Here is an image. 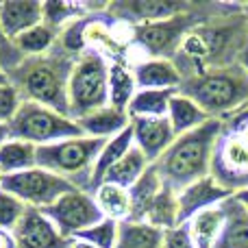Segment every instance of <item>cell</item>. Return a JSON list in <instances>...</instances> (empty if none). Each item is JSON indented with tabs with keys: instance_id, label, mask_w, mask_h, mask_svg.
I'll return each mask as SVG.
<instances>
[{
	"instance_id": "obj_37",
	"label": "cell",
	"mask_w": 248,
	"mask_h": 248,
	"mask_svg": "<svg viewBox=\"0 0 248 248\" xmlns=\"http://www.w3.org/2000/svg\"><path fill=\"white\" fill-rule=\"evenodd\" d=\"M0 248H17L16 246V240H13V233L0 231Z\"/></svg>"
},
{
	"instance_id": "obj_44",
	"label": "cell",
	"mask_w": 248,
	"mask_h": 248,
	"mask_svg": "<svg viewBox=\"0 0 248 248\" xmlns=\"http://www.w3.org/2000/svg\"><path fill=\"white\" fill-rule=\"evenodd\" d=\"M0 189H2V172H0Z\"/></svg>"
},
{
	"instance_id": "obj_38",
	"label": "cell",
	"mask_w": 248,
	"mask_h": 248,
	"mask_svg": "<svg viewBox=\"0 0 248 248\" xmlns=\"http://www.w3.org/2000/svg\"><path fill=\"white\" fill-rule=\"evenodd\" d=\"M9 140H11V128H9V124L0 122V148H2Z\"/></svg>"
},
{
	"instance_id": "obj_32",
	"label": "cell",
	"mask_w": 248,
	"mask_h": 248,
	"mask_svg": "<svg viewBox=\"0 0 248 248\" xmlns=\"http://www.w3.org/2000/svg\"><path fill=\"white\" fill-rule=\"evenodd\" d=\"M26 209H29V207H26L20 198H16L13 194L0 189V231L13 233V229L24 218Z\"/></svg>"
},
{
	"instance_id": "obj_22",
	"label": "cell",
	"mask_w": 248,
	"mask_h": 248,
	"mask_svg": "<svg viewBox=\"0 0 248 248\" xmlns=\"http://www.w3.org/2000/svg\"><path fill=\"white\" fill-rule=\"evenodd\" d=\"M135 146L133 141V128L128 126L126 131H122L120 135L111 137V140L105 141L103 150H100L98 159H96V166H94V172H92V185H90V192H94L100 183L105 181V174L116 166L118 161L128 153V150Z\"/></svg>"
},
{
	"instance_id": "obj_42",
	"label": "cell",
	"mask_w": 248,
	"mask_h": 248,
	"mask_svg": "<svg viewBox=\"0 0 248 248\" xmlns=\"http://www.w3.org/2000/svg\"><path fill=\"white\" fill-rule=\"evenodd\" d=\"M7 83H9V74L0 68V85H7Z\"/></svg>"
},
{
	"instance_id": "obj_20",
	"label": "cell",
	"mask_w": 248,
	"mask_h": 248,
	"mask_svg": "<svg viewBox=\"0 0 248 248\" xmlns=\"http://www.w3.org/2000/svg\"><path fill=\"white\" fill-rule=\"evenodd\" d=\"M92 194H94L96 205L103 211L105 218L116 220V222L131 220L133 202H131V192L126 187H120V185L113 183H100Z\"/></svg>"
},
{
	"instance_id": "obj_4",
	"label": "cell",
	"mask_w": 248,
	"mask_h": 248,
	"mask_svg": "<svg viewBox=\"0 0 248 248\" xmlns=\"http://www.w3.org/2000/svg\"><path fill=\"white\" fill-rule=\"evenodd\" d=\"M105 141L107 140H94V137L81 135L48 146H39L37 168H44V170L70 181L74 187L90 192L92 172H94L96 159H98Z\"/></svg>"
},
{
	"instance_id": "obj_43",
	"label": "cell",
	"mask_w": 248,
	"mask_h": 248,
	"mask_svg": "<svg viewBox=\"0 0 248 248\" xmlns=\"http://www.w3.org/2000/svg\"><path fill=\"white\" fill-rule=\"evenodd\" d=\"M242 11H244V17H246V24H248V4H242Z\"/></svg>"
},
{
	"instance_id": "obj_40",
	"label": "cell",
	"mask_w": 248,
	"mask_h": 248,
	"mask_svg": "<svg viewBox=\"0 0 248 248\" xmlns=\"http://www.w3.org/2000/svg\"><path fill=\"white\" fill-rule=\"evenodd\" d=\"M240 63L246 68V72H248V44L244 46V50H242V55H240Z\"/></svg>"
},
{
	"instance_id": "obj_3",
	"label": "cell",
	"mask_w": 248,
	"mask_h": 248,
	"mask_svg": "<svg viewBox=\"0 0 248 248\" xmlns=\"http://www.w3.org/2000/svg\"><path fill=\"white\" fill-rule=\"evenodd\" d=\"M179 92L189 96L211 120L222 122L248 105V72L240 61L209 68L183 78Z\"/></svg>"
},
{
	"instance_id": "obj_26",
	"label": "cell",
	"mask_w": 248,
	"mask_h": 248,
	"mask_svg": "<svg viewBox=\"0 0 248 248\" xmlns=\"http://www.w3.org/2000/svg\"><path fill=\"white\" fill-rule=\"evenodd\" d=\"M179 90H137L126 111L131 118H168L172 96Z\"/></svg>"
},
{
	"instance_id": "obj_7",
	"label": "cell",
	"mask_w": 248,
	"mask_h": 248,
	"mask_svg": "<svg viewBox=\"0 0 248 248\" xmlns=\"http://www.w3.org/2000/svg\"><path fill=\"white\" fill-rule=\"evenodd\" d=\"M9 128H11V140L29 141L37 148L83 135L77 120L37 103H22L16 118L9 122Z\"/></svg>"
},
{
	"instance_id": "obj_39",
	"label": "cell",
	"mask_w": 248,
	"mask_h": 248,
	"mask_svg": "<svg viewBox=\"0 0 248 248\" xmlns=\"http://www.w3.org/2000/svg\"><path fill=\"white\" fill-rule=\"evenodd\" d=\"M70 248H96V246L87 244V242H83V240H70Z\"/></svg>"
},
{
	"instance_id": "obj_30",
	"label": "cell",
	"mask_w": 248,
	"mask_h": 248,
	"mask_svg": "<svg viewBox=\"0 0 248 248\" xmlns=\"http://www.w3.org/2000/svg\"><path fill=\"white\" fill-rule=\"evenodd\" d=\"M59 35H61L59 31H55L52 26H48L46 22H42V24H37L35 29L20 35L13 44H16V48L20 50L22 57H37V55L50 52L52 48L57 46V42H59Z\"/></svg>"
},
{
	"instance_id": "obj_6",
	"label": "cell",
	"mask_w": 248,
	"mask_h": 248,
	"mask_svg": "<svg viewBox=\"0 0 248 248\" xmlns=\"http://www.w3.org/2000/svg\"><path fill=\"white\" fill-rule=\"evenodd\" d=\"M209 7H198L183 16H174L159 22H146V24L133 26V42L131 48L141 52L144 57H159V59H174L183 37L207 20Z\"/></svg>"
},
{
	"instance_id": "obj_18",
	"label": "cell",
	"mask_w": 248,
	"mask_h": 248,
	"mask_svg": "<svg viewBox=\"0 0 248 248\" xmlns=\"http://www.w3.org/2000/svg\"><path fill=\"white\" fill-rule=\"evenodd\" d=\"M224 220H227L224 202L218 207H211V209H207V211H201L198 216H194V218L185 224L194 246L196 248H216L220 235H222Z\"/></svg>"
},
{
	"instance_id": "obj_21",
	"label": "cell",
	"mask_w": 248,
	"mask_h": 248,
	"mask_svg": "<svg viewBox=\"0 0 248 248\" xmlns=\"http://www.w3.org/2000/svg\"><path fill=\"white\" fill-rule=\"evenodd\" d=\"M168 120L172 124L174 135H183V133H189V131H194V128L202 126V124L209 122L211 118L207 116L189 96L176 92L170 100V107H168Z\"/></svg>"
},
{
	"instance_id": "obj_25",
	"label": "cell",
	"mask_w": 248,
	"mask_h": 248,
	"mask_svg": "<svg viewBox=\"0 0 248 248\" xmlns=\"http://www.w3.org/2000/svg\"><path fill=\"white\" fill-rule=\"evenodd\" d=\"M137 92V83L126 59L109 61V105L126 109Z\"/></svg>"
},
{
	"instance_id": "obj_15",
	"label": "cell",
	"mask_w": 248,
	"mask_h": 248,
	"mask_svg": "<svg viewBox=\"0 0 248 248\" xmlns=\"http://www.w3.org/2000/svg\"><path fill=\"white\" fill-rule=\"evenodd\" d=\"M233 194H229L224 187H220L214 181V176H205V179L196 181V183L183 187L176 194L179 201V227L187 224L194 216H198L201 211H207L211 207L222 205L227 198H231Z\"/></svg>"
},
{
	"instance_id": "obj_34",
	"label": "cell",
	"mask_w": 248,
	"mask_h": 248,
	"mask_svg": "<svg viewBox=\"0 0 248 248\" xmlns=\"http://www.w3.org/2000/svg\"><path fill=\"white\" fill-rule=\"evenodd\" d=\"M22 59H24V57L20 55V50L16 48V44L9 42V39L2 35V31H0V68L9 74Z\"/></svg>"
},
{
	"instance_id": "obj_19",
	"label": "cell",
	"mask_w": 248,
	"mask_h": 248,
	"mask_svg": "<svg viewBox=\"0 0 248 248\" xmlns=\"http://www.w3.org/2000/svg\"><path fill=\"white\" fill-rule=\"evenodd\" d=\"M224 229L216 248H248V209L235 196L224 201Z\"/></svg>"
},
{
	"instance_id": "obj_10",
	"label": "cell",
	"mask_w": 248,
	"mask_h": 248,
	"mask_svg": "<svg viewBox=\"0 0 248 248\" xmlns=\"http://www.w3.org/2000/svg\"><path fill=\"white\" fill-rule=\"evenodd\" d=\"M39 211H44V216L55 224V229L65 240H74L81 231L94 227L105 218L96 205L94 194L85 189H72L63 194L57 202H52L50 207Z\"/></svg>"
},
{
	"instance_id": "obj_29",
	"label": "cell",
	"mask_w": 248,
	"mask_h": 248,
	"mask_svg": "<svg viewBox=\"0 0 248 248\" xmlns=\"http://www.w3.org/2000/svg\"><path fill=\"white\" fill-rule=\"evenodd\" d=\"M176 194L179 192H174L172 187H168L163 183V189L150 205L144 222L153 224V227L161 229V231H170V229L179 227V201H176Z\"/></svg>"
},
{
	"instance_id": "obj_16",
	"label": "cell",
	"mask_w": 248,
	"mask_h": 248,
	"mask_svg": "<svg viewBox=\"0 0 248 248\" xmlns=\"http://www.w3.org/2000/svg\"><path fill=\"white\" fill-rule=\"evenodd\" d=\"M44 22L42 0H0V31L9 42H16L26 31Z\"/></svg>"
},
{
	"instance_id": "obj_28",
	"label": "cell",
	"mask_w": 248,
	"mask_h": 248,
	"mask_svg": "<svg viewBox=\"0 0 248 248\" xmlns=\"http://www.w3.org/2000/svg\"><path fill=\"white\" fill-rule=\"evenodd\" d=\"M153 163L140 153V150L133 146L126 155L111 168V170L105 174V181L103 183H113V185H120V187H126L131 189L133 185L140 181V176L144 174Z\"/></svg>"
},
{
	"instance_id": "obj_12",
	"label": "cell",
	"mask_w": 248,
	"mask_h": 248,
	"mask_svg": "<svg viewBox=\"0 0 248 248\" xmlns=\"http://www.w3.org/2000/svg\"><path fill=\"white\" fill-rule=\"evenodd\" d=\"M131 50H135V48H131ZM124 59L133 70L137 90H179L183 83V74L179 72L172 59L144 57L137 50L135 55H126Z\"/></svg>"
},
{
	"instance_id": "obj_23",
	"label": "cell",
	"mask_w": 248,
	"mask_h": 248,
	"mask_svg": "<svg viewBox=\"0 0 248 248\" xmlns=\"http://www.w3.org/2000/svg\"><path fill=\"white\" fill-rule=\"evenodd\" d=\"M161 189H163V181H161V176H159V170L153 163V166L140 176V181L128 189V192H131V202H133L131 220L144 222L146 216H148L150 205L155 202V198L159 196Z\"/></svg>"
},
{
	"instance_id": "obj_13",
	"label": "cell",
	"mask_w": 248,
	"mask_h": 248,
	"mask_svg": "<svg viewBox=\"0 0 248 248\" xmlns=\"http://www.w3.org/2000/svg\"><path fill=\"white\" fill-rule=\"evenodd\" d=\"M13 240L17 248H70V240L57 231L44 211L33 207L26 209L24 218L13 229Z\"/></svg>"
},
{
	"instance_id": "obj_8",
	"label": "cell",
	"mask_w": 248,
	"mask_h": 248,
	"mask_svg": "<svg viewBox=\"0 0 248 248\" xmlns=\"http://www.w3.org/2000/svg\"><path fill=\"white\" fill-rule=\"evenodd\" d=\"M209 174L233 196L248 189V141L229 131L224 124L216 141Z\"/></svg>"
},
{
	"instance_id": "obj_9",
	"label": "cell",
	"mask_w": 248,
	"mask_h": 248,
	"mask_svg": "<svg viewBox=\"0 0 248 248\" xmlns=\"http://www.w3.org/2000/svg\"><path fill=\"white\" fill-rule=\"evenodd\" d=\"M2 189L20 198L26 207L33 209H46L57 202L63 194L72 192L74 187L70 181L44 170V168H31L17 174H2Z\"/></svg>"
},
{
	"instance_id": "obj_5",
	"label": "cell",
	"mask_w": 248,
	"mask_h": 248,
	"mask_svg": "<svg viewBox=\"0 0 248 248\" xmlns=\"http://www.w3.org/2000/svg\"><path fill=\"white\" fill-rule=\"evenodd\" d=\"M109 105V59L96 50L78 55L68 81V116L72 120Z\"/></svg>"
},
{
	"instance_id": "obj_36",
	"label": "cell",
	"mask_w": 248,
	"mask_h": 248,
	"mask_svg": "<svg viewBox=\"0 0 248 248\" xmlns=\"http://www.w3.org/2000/svg\"><path fill=\"white\" fill-rule=\"evenodd\" d=\"M222 124L233 131L235 135H240L242 140L248 141V105H244L242 109H237L233 116H229L227 120H222Z\"/></svg>"
},
{
	"instance_id": "obj_41",
	"label": "cell",
	"mask_w": 248,
	"mask_h": 248,
	"mask_svg": "<svg viewBox=\"0 0 248 248\" xmlns=\"http://www.w3.org/2000/svg\"><path fill=\"white\" fill-rule=\"evenodd\" d=\"M235 198H237V201H240L242 205H244L246 209H248V189H246V192H240V194H235Z\"/></svg>"
},
{
	"instance_id": "obj_17",
	"label": "cell",
	"mask_w": 248,
	"mask_h": 248,
	"mask_svg": "<svg viewBox=\"0 0 248 248\" xmlns=\"http://www.w3.org/2000/svg\"><path fill=\"white\" fill-rule=\"evenodd\" d=\"M78 128L85 137H94V140H111V137L120 135L122 131H126L131 126V116L126 109L113 107L107 105L103 109L87 113V116L77 120Z\"/></svg>"
},
{
	"instance_id": "obj_2",
	"label": "cell",
	"mask_w": 248,
	"mask_h": 248,
	"mask_svg": "<svg viewBox=\"0 0 248 248\" xmlns=\"http://www.w3.org/2000/svg\"><path fill=\"white\" fill-rule=\"evenodd\" d=\"M220 131H222V122L209 120L194 131L176 135L172 146L155 163L163 183L174 192H181L187 185L209 176Z\"/></svg>"
},
{
	"instance_id": "obj_33",
	"label": "cell",
	"mask_w": 248,
	"mask_h": 248,
	"mask_svg": "<svg viewBox=\"0 0 248 248\" xmlns=\"http://www.w3.org/2000/svg\"><path fill=\"white\" fill-rule=\"evenodd\" d=\"M22 96L17 94V90L11 85V83H7V85H0V122L9 124L16 118L17 109L22 107Z\"/></svg>"
},
{
	"instance_id": "obj_14",
	"label": "cell",
	"mask_w": 248,
	"mask_h": 248,
	"mask_svg": "<svg viewBox=\"0 0 248 248\" xmlns=\"http://www.w3.org/2000/svg\"><path fill=\"white\" fill-rule=\"evenodd\" d=\"M131 128L135 148L150 163H157L176 140L168 118H131Z\"/></svg>"
},
{
	"instance_id": "obj_27",
	"label": "cell",
	"mask_w": 248,
	"mask_h": 248,
	"mask_svg": "<svg viewBox=\"0 0 248 248\" xmlns=\"http://www.w3.org/2000/svg\"><path fill=\"white\" fill-rule=\"evenodd\" d=\"M31 168H37V146L20 140H9L0 148V172L2 174H17Z\"/></svg>"
},
{
	"instance_id": "obj_31",
	"label": "cell",
	"mask_w": 248,
	"mask_h": 248,
	"mask_svg": "<svg viewBox=\"0 0 248 248\" xmlns=\"http://www.w3.org/2000/svg\"><path fill=\"white\" fill-rule=\"evenodd\" d=\"M118 227H120V222L109 220V218H103L98 224H94V227L81 231L74 240H83V242H87V244H92L96 248H116Z\"/></svg>"
},
{
	"instance_id": "obj_11",
	"label": "cell",
	"mask_w": 248,
	"mask_h": 248,
	"mask_svg": "<svg viewBox=\"0 0 248 248\" xmlns=\"http://www.w3.org/2000/svg\"><path fill=\"white\" fill-rule=\"evenodd\" d=\"M194 9L192 2L181 0H120V2H107L105 16L116 22H124L128 26L146 24V22H159L174 16H183Z\"/></svg>"
},
{
	"instance_id": "obj_35",
	"label": "cell",
	"mask_w": 248,
	"mask_h": 248,
	"mask_svg": "<svg viewBox=\"0 0 248 248\" xmlns=\"http://www.w3.org/2000/svg\"><path fill=\"white\" fill-rule=\"evenodd\" d=\"M163 248H196V246H194L192 237H189L187 227L183 224V227L166 231V235H163Z\"/></svg>"
},
{
	"instance_id": "obj_24",
	"label": "cell",
	"mask_w": 248,
	"mask_h": 248,
	"mask_svg": "<svg viewBox=\"0 0 248 248\" xmlns=\"http://www.w3.org/2000/svg\"><path fill=\"white\" fill-rule=\"evenodd\" d=\"M163 235L166 231L148 222L126 220L118 227L116 248H163Z\"/></svg>"
},
{
	"instance_id": "obj_1",
	"label": "cell",
	"mask_w": 248,
	"mask_h": 248,
	"mask_svg": "<svg viewBox=\"0 0 248 248\" xmlns=\"http://www.w3.org/2000/svg\"><path fill=\"white\" fill-rule=\"evenodd\" d=\"M77 59L78 55L65 50L57 42L46 55L24 57L9 72V83L24 103H37L68 116V81Z\"/></svg>"
}]
</instances>
